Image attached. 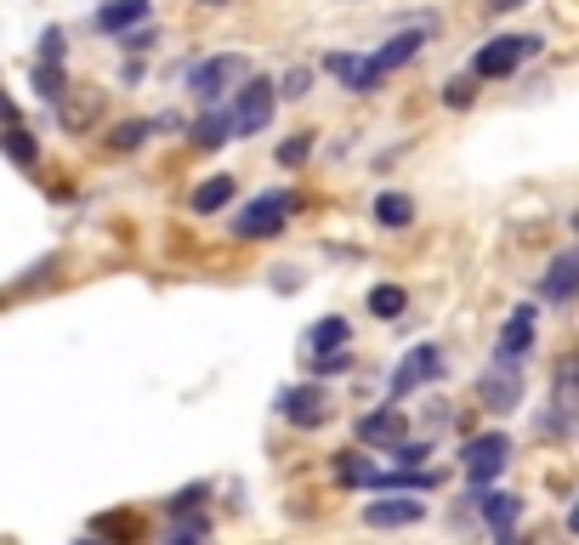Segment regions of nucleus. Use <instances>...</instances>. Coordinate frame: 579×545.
<instances>
[{"label":"nucleus","mask_w":579,"mask_h":545,"mask_svg":"<svg viewBox=\"0 0 579 545\" xmlns=\"http://www.w3.org/2000/svg\"><path fill=\"white\" fill-rule=\"evenodd\" d=\"M535 52H540V34H495V40L471 58V74H477V80H506L522 58H535Z\"/></svg>","instance_id":"nucleus-1"},{"label":"nucleus","mask_w":579,"mask_h":545,"mask_svg":"<svg viewBox=\"0 0 579 545\" xmlns=\"http://www.w3.org/2000/svg\"><path fill=\"white\" fill-rule=\"evenodd\" d=\"M438 375H444V346H438V341H420V346H409V353L398 359V370H393V381H386V392H393V404H398V398H409L415 386L438 381Z\"/></svg>","instance_id":"nucleus-2"},{"label":"nucleus","mask_w":579,"mask_h":545,"mask_svg":"<svg viewBox=\"0 0 579 545\" xmlns=\"http://www.w3.org/2000/svg\"><path fill=\"white\" fill-rule=\"evenodd\" d=\"M273 109H278V91H273V80H251L245 91H238V103L227 109V120H233V137H262V131L273 125Z\"/></svg>","instance_id":"nucleus-3"},{"label":"nucleus","mask_w":579,"mask_h":545,"mask_svg":"<svg viewBox=\"0 0 579 545\" xmlns=\"http://www.w3.org/2000/svg\"><path fill=\"white\" fill-rule=\"evenodd\" d=\"M284 216H290V193H262L233 216V239H278Z\"/></svg>","instance_id":"nucleus-4"},{"label":"nucleus","mask_w":579,"mask_h":545,"mask_svg":"<svg viewBox=\"0 0 579 545\" xmlns=\"http://www.w3.org/2000/svg\"><path fill=\"white\" fill-rule=\"evenodd\" d=\"M238 74H251V63L238 58V52H222V58H205V63L187 69V91L200 97V103H216V97H222Z\"/></svg>","instance_id":"nucleus-5"},{"label":"nucleus","mask_w":579,"mask_h":545,"mask_svg":"<svg viewBox=\"0 0 579 545\" xmlns=\"http://www.w3.org/2000/svg\"><path fill=\"white\" fill-rule=\"evenodd\" d=\"M506 455H511V437L506 432H489V437H471L466 443V483L471 488H482V483H495L500 472H506Z\"/></svg>","instance_id":"nucleus-6"},{"label":"nucleus","mask_w":579,"mask_h":545,"mask_svg":"<svg viewBox=\"0 0 579 545\" xmlns=\"http://www.w3.org/2000/svg\"><path fill=\"white\" fill-rule=\"evenodd\" d=\"M278 415L290 421V426H324L329 421V404H324V386L318 381H307V386H284L278 392Z\"/></svg>","instance_id":"nucleus-7"},{"label":"nucleus","mask_w":579,"mask_h":545,"mask_svg":"<svg viewBox=\"0 0 579 545\" xmlns=\"http://www.w3.org/2000/svg\"><path fill=\"white\" fill-rule=\"evenodd\" d=\"M528 346H535V307H517V313L500 324V341H495V364H511V370H522Z\"/></svg>","instance_id":"nucleus-8"},{"label":"nucleus","mask_w":579,"mask_h":545,"mask_svg":"<svg viewBox=\"0 0 579 545\" xmlns=\"http://www.w3.org/2000/svg\"><path fill=\"white\" fill-rule=\"evenodd\" d=\"M573 432V359H557L551 375V415H546V437H568Z\"/></svg>","instance_id":"nucleus-9"},{"label":"nucleus","mask_w":579,"mask_h":545,"mask_svg":"<svg viewBox=\"0 0 579 545\" xmlns=\"http://www.w3.org/2000/svg\"><path fill=\"white\" fill-rule=\"evenodd\" d=\"M477 494V512H482V523H489L500 539H511V528H517V517H522V501H517V494H506V488H489V483H482V488H471Z\"/></svg>","instance_id":"nucleus-10"},{"label":"nucleus","mask_w":579,"mask_h":545,"mask_svg":"<svg viewBox=\"0 0 579 545\" xmlns=\"http://www.w3.org/2000/svg\"><path fill=\"white\" fill-rule=\"evenodd\" d=\"M477 392H482V404H489V410H517L522 404V370H511V364H495L489 375H482L477 381Z\"/></svg>","instance_id":"nucleus-11"},{"label":"nucleus","mask_w":579,"mask_h":545,"mask_svg":"<svg viewBox=\"0 0 579 545\" xmlns=\"http://www.w3.org/2000/svg\"><path fill=\"white\" fill-rule=\"evenodd\" d=\"M324 69H329L335 80H342L347 91H358V97H369V91L380 85L375 63H369V58H353V52H329V58H324Z\"/></svg>","instance_id":"nucleus-12"},{"label":"nucleus","mask_w":579,"mask_h":545,"mask_svg":"<svg viewBox=\"0 0 579 545\" xmlns=\"http://www.w3.org/2000/svg\"><path fill=\"white\" fill-rule=\"evenodd\" d=\"M573 284H579V251H562L551 268H546V279H540V295L546 302H573Z\"/></svg>","instance_id":"nucleus-13"},{"label":"nucleus","mask_w":579,"mask_h":545,"mask_svg":"<svg viewBox=\"0 0 579 545\" xmlns=\"http://www.w3.org/2000/svg\"><path fill=\"white\" fill-rule=\"evenodd\" d=\"M420 46H426V29H404V34H393V40H386L380 52L369 58V63H375V74L386 80V74H393V69H404V63H409V58L420 52Z\"/></svg>","instance_id":"nucleus-14"},{"label":"nucleus","mask_w":579,"mask_h":545,"mask_svg":"<svg viewBox=\"0 0 579 545\" xmlns=\"http://www.w3.org/2000/svg\"><path fill=\"white\" fill-rule=\"evenodd\" d=\"M420 517H426L420 501H369V506H364V523H369V528H409V523H420Z\"/></svg>","instance_id":"nucleus-15"},{"label":"nucleus","mask_w":579,"mask_h":545,"mask_svg":"<svg viewBox=\"0 0 579 545\" xmlns=\"http://www.w3.org/2000/svg\"><path fill=\"white\" fill-rule=\"evenodd\" d=\"M353 432H358V443H380V450H386V443H398V437H404V410H398V404H386V410L364 415Z\"/></svg>","instance_id":"nucleus-16"},{"label":"nucleus","mask_w":579,"mask_h":545,"mask_svg":"<svg viewBox=\"0 0 579 545\" xmlns=\"http://www.w3.org/2000/svg\"><path fill=\"white\" fill-rule=\"evenodd\" d=\"M91 23L103 34H125L131 23H149V0H109V7H96Z\"/></svg>","instance_id":"nucleus-17"},{"label":"nucleus","mask_w":579,"mask_h":545,"mask_svg":"<svg viewBox=\"0 0 579 545\" xmlns=\"http://www.w3.org/2000/svg\"><path fill=\"white\" fill-rule=\"evenodd\" d=\"M233 193H238V188H233V176H205L200 188L187 193V211H193V216H211V211L233 205Z\"/></svg>","instance_id":"nucleus-18"},{"label":"nucleus","mask_w":579,"mask_h":545,"mask_svg":"<svg viewBox=\"0 0 579 545\" xmlns=\"http://www.w3.org/2000/svg\"><path fill=\"white\" fill-rule=\"evenodd\" d=\"M193 131V148H222V142H233V120H227V109H216V103H205V114L187 125Z\"/></svg>","instance_id":"nucleus-19"},{"label":"nucleus","mask_w":579,"mask_h":545,"mask_svg":"<svg viewBox=\"0 0 579 545\" xmlns=\"http://www.w3.org/2000/svg\"><path fill=\"white\" fill-rule=\"evenodd\" d=\"M0 154H7L18 171H34V165H40V148H34V137H29L23 125H7V131H0Z\"/></svg>","instance_id":"nucleus-20"},{"label":"nucleus","mask_w":579,"mask_h":545,"mask_svg":"<svg viewBox=\"0 0 579 545\" xmlns=\"http://www.w3.org/2000/svg\"><path fill=\"white\" fill-rule=\"evenodd\" d=\"M369 313H375V319H404V313H409L404 284H375V290H369Z\"/></svg>","instance_id":"nucleus-21"},{"label":"nucleus","mask_w":579,"mask_h":545,"mask_svg":"<svg viewBox=\"0 0 579 545\" xmlns=\"http://www.w3.org/2000/svg\"><path fill=\"white\" fill-rule=\"evenodd\" d=\"M375 222L398 233V228H409V222H415V205L404 200V193H380V200H375Z\"/></svg>","instance_id":"nucleus-22"},{"label":"nucleus","mask_w":579,"mask_h":545,"mask_svg":"<svg viewBox=\"0 0 579 545\" xmlns=\"http://www.w3.org/2000/svg\"><path fill=\"white\" fill-rule=\"evenodd\" d=\"M347 335H353L347 319H324V324L307 335V353H324V346H347Z\"/></svg>","instance_id":"nucleus-23"},{"label":"nucleus","mask_w":579,"mask_h":545,"mask_svg":"<svg viewBox=\"0 0 579 545\" xmlns=\"http://www.w3.org/2000/svg\"><path fill=\"white\" fill-rule=\"evenodd\" d=\"M29 74H34V91L45 97V103H58V97H63V63H40V58H34Z\"/></svg>","instance_id":"nucleus-24"},{"label":"nucleus","mask_w":579,"mask_h":545,"mask_svg":"<svg viewBox=\"0 0 579 545\" xmlns=\"http://www.w3.org/2000/svg\"><path fill=\"white\" fill-rule=\"evenodd\" d=\"M307 370L313 375H342V370H353V353H342V346H324V353H313Z\"/></svg>","instance_id":"nucleus-25"},{"label":"nucleus","mask_w":579,"mask_h":545,"mask_svg":"<svg viewBox=\"0 0 579 545\" xmlns=\"http://www.w3.org/2000/svg\"><path fill=\"white\" fill-rule=\"evenodd\" d=\"M307 154H313V137H307V131H296L290 142H278V165H284V171H296Z\"/></svg>","instance_id":"nucleus-26"},{"label":"nucleus","mask_w":579,"mask_h":545,"mask_svg":"<svg viewBox=\"0 0 579 545\" xmlns=\"http://www.w3.org/2000/svg\"><path fill=\"white\" fill-rule=\"evenodd\" d=\"M273 91H278V97H307V91H313V69H307V63H296L284 80H273Z\"/></svg>","instance_id":"nucleus-27"},{"label":"nucleus","mask_w":579,"mask_h":545,"mask_svg":"<svg viewBox=\"0 0 579 545\" xmlns=\"http://www.w3.org/2000/svg\"><path fill=\"white\" fill-rule=\"evenodd\" d=\"M149 120H125V125H114V137H109V148H142V142H149Z\"/></svg>","instance_id":"nucleus-28"},{"label":"nucleus","mask_w":579,"mask_h":545,"mask_svg":"<svg viewBox=\"0 0 579 545\" xmlns=\"http://www.w3.org/2000/svg\"><path fill=\"white\" fill-rule=\"evenodd\" d=\"M205 494H211V483H187V488H176L171 501H165V512H193V506L205 501Z\"/></svg>","instance_id":"nucleus-29"},{"label":"nucleus","mask_w":579,"mask_h":545,"mask_svg":"<svg viewBox=\"0 0 579 545\" xmlns=\"http://www.w3.org/2000/svg\"><path fill=\"white\" fill-rule=\"evenodd\" d=\"M386 450H393L398 466H420V461L431 455V443H404V437H398V443H386Z\"/></svg>","instance_id":"nucleus-30"},{"label":"nucleus","mask_w":579,"mask_h":545,"mask_svg":"<svg viewBox=\"0 0 579 545\" xmlns=\"http://www.w3.org/2000/svg\"><path fill=\"white\" fill-rule=\"evenodd\" d=\"M375 466L369 461H358V455H342V461H335V477H342V483H358L364 488V477H369Z\"/></svg>","instance_id":"nucleus-31"},{"label":"nucleus","mask_w":579,"mask_h":545,"mask_svg":"<svg viewBox=\"0 0 579 545\" xmlns=\"http://www.w3.org/2000/svg\"><path fill=\"white\" fill-rule=\"evenodd\" d=\"M63 52H69V46H63V29L52 23V29L40 34V63H63Z\"/></svg>","instance_id":"nucleus-32"},{"label":"nucleus","mask_w":579,"mask_h":545,"mask_svg":"<svg viewBox=\"0 0 579 545\" xmlns=\"http://www.w3.org/2000/svg\"><path fill=\"white\" fill-rule=\"evenodd\" d=\"M120 46H125V52H149V46H154V29H149V23H131V29L120 34Z\"/></svg>","instance_id":"nucleus-33"},{"label":"nucleus","mask_w":579,"mask_h":545,"mask_svg":"<svg viewBox=\"0 0 579 545\" xmlns=\"http://www.w3.org/2000/svg\"><path fill=\"white\" fill-rule=\"evenodd\" d=\"M205 534H211L205 517H182V523H171V545H176V539H205Z\"/></svg>","instance_id":"nucleus-34"},{"label":"nucleus","mask_w":579,"mask_h":545,"mask_svg":"<svg viewBox=\"0 0 579 545\" xmlns=\"http://www.w3.org/2000/svg\"><path fill=\"white\" fill-rule=\"evenodd\" d=\"M444 103L449 109H471V80H449L444 85Z\"/></svg>","instance_id":"nucleus-35"},{"label":"nucleus","mask_w":579,"mask_h":545,"mask_svg":"<svg viewBox=\"0 0 579 545\" xmlns=\"http://www.w3.org/2000/svg\"><path fill=\"white\" fill-rule=\"evenodd\" d=\"M91 534H136V523H131V517H96Z\"/></svg>","instance_id":"nucleus-36"},{"label":"nucleus","mask_w":579,"mask_h":545,"mask_svg":"<svg viewBox=\"0 0 579 545\" xmlns=\"http://www.w3.org/2000/svg\"><path fill=\"white\" fill-rule=\"evenodd\" d=\"M517 7H528V0H482V12H489V18H500V12H517Z\"/></svg>","instance_id":"nucleus-37"},{"label":"nucleus","mask_w":579,"mask_h":545,"mask_svg":"<svg viewBox=\"0 0 579 545\" xmlns=\"http://www.w3.org/2000/svg\"><path fill=\"white\" fill-rule=\"evenodd\" d=\"M0 125H18V103H12L7 91H0Z\"/></svg>","instance_id":"nucleus-38"},{"label":"nucleus","mask_w":579,"mask_h":545,"mask_svg":"<svg viewBox=\"0 0 579 545\" xmlns=\"http://www.w3.org/2000/svg\"><path fill=\"white\" fill-rule=\"evenodd\" d=\"M200 7H222V0H200Z\"/></svg>","instance_id":"nucleus-39"}]
</instances>
